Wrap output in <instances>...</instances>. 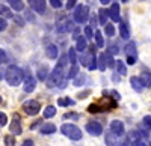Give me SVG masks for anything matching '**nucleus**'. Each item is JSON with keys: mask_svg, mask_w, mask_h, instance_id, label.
<instances>
[{"mask_svg": "<svg viewBox=\"0 0 151 146\" xmlns=\"http://www.w3.org/2000/svg\"><path fill=\"white\" fill-rule=\"evenodd\" d=\"M106 146H118V140H116V136L113 132H107L106 134Z\"/></svg>", "mask_w": 151, "mask_h": 146, "instance_id": "21", "label": "nucleus"}, {"mask_svg": "<svg viewBox=\"0 0 151 146\" xmlns=\"http://www.w3.org/2000/svg\"><path fill=\"white\" fill-rule=\"evenodd\" d=\"M97 63H98V60H97V57H95V48L92 47V48H91V53L83 59V65L89 69V71H94L95 68H98Z\"/></svg>", "mask_w": 151, "mask_h": 146, "instance_id": "6", "label": "nucleus"}, {"mask_svg": "<svg viewBox=\"0 0 151 146\" xmlns=\"http://www.w3.org/2000/svg\"><path fill=\"white\" fill-rule=\"evenodd\" d=\"M45 54H47L48 59H56V57L59 56V48H58V45H55V44L47 45V48H45Z\"/></svg>", "mask_w": 151, "mask_h": 146, "instance_id": "14", "label": "nucleus"}, {"mask_svg": "<svg viewBox=\"0 0 151 146\" xmlns=\"http://www.w3.org/2000/svg\"><path fill=\"white\" fill-rule=\"evenodd\" d=\"M58 104L62 105V107H65V105H74L76 103L73 100H70V98H60V100H58Z\"/></svg>", "mask_w": 151, "mask_h": 146, "instance_id": "32", "label": "nucleus"}, {"mask_svg": "<svg viewBox=\"0 0 151 146\" xmlns=\"http://www.w3.org/2000/svg\"><path fill=\"white\" fill-rule=\"evenodd\" d=\"M86 39L83 38V36H80V38H77V45H76V50L77 51H85V48H86Z\"/></svg>", "mask_w": 151, "mask_h": 146, "instance_id": "30", "label": "nucleus"}, {"mask_svg": "<svg viewBox=\"0 0 151 146\" xmlns=\"http://www.w3.org/2000/svg\"><path fill=\"white\" fill-rule=\"evenodd\" d=\"M68 24H70L68 18H67L65 15H60L59 20H56V32H58V33H65V32H68Z\"/></svg>", "mask_w": 151, "mask_h": 146, "instance_id": "9", "label": "nucleus"}, {"mask_svg": "<svg viewBox=\"0 0 151 146\" xmlns=\"http://www.w3.org/2000/svg\"><path fill=\"white\" fill-rule=\"evenodd\" d=\"M35 88H36V80H35L32 75L26 77V80H24V84H23V90L26 92V93H30V92L35 90Z\"/></svg>", "mask_w": 151, "mask_h": 146, "instance_id": "12", "label": "nucleus"}, {"mask_svg": "<svg viewBox=\"0 0 151 146\" xmlns=\"http://www.w3.org/2000/svg\"><path fill=\"white\" fill-rule=\"evenodd\" d=\"M150 146H151V145H150Z\"/></svg>", "mask_w": 151, "mask_h": 146, "instance_id": "58", "label": "nucleus"}, {"mask_svg": "<svg viewBox=\"0 0 151 146\" xmlns=\"http://www.w3.org/2000/svg\"><path fill=\"white\" fill-rule=\"evenodd\" d=\"M9 131H11L14 136L21 134L23 128H21V119H20V115H18V113H15L14 116H12V122H11V125H9Z\"/></svg>", "mask_w": 151, "mask_h": 146, "instance_id": "8", "label": "nucleus"}, {"mask_svg": "<svg viewBox=\"0 0 151 146\" xmlns=\"http://www.w3.org/2000/svg\"><path fill=\"white\" fill-rule=\"evenodd\" d=\"M95 44H97L98 48H103L104 47V39H103V35H101V32H100V30L95 32Z\"/></svg>", "mask_w": 151, "mask_h": 146, "instance_id": "29", "label": "nucleus"}, {"mask_svg": "<svg viewBox=\"0 0 151 146\" xmlns=\"http://www.w3.org/2000/svg\"><path fill=\"white\" fill-rule=\"evenodd\" d=\"M115 68L118 71L119 75H125L127 74V68H125V63L122 62V60H118V62H115Z\"/></svg>", "mask_w": 151, "mask_h": 146, "instance_id": "25", "label": "nucleus"}, {"mask_svg": "<svg viewBox=\"0 0 151 146\" xmlns=\"http://www.w3.org/2000/svg\"><path fill=\"white\" fill-rule=\"evenodd\" d=\"M98 17H100V24H101V26H106V21H107V17H109V11L100 9L98 11Z\"/></svg>", "mask_w": 151, "mask_h": 146, "instance_id": "26", "label": "nucleus"}, {"mask_svg": "<svg viewBox=\"0 0 151 146\" xmlns=\"http://www.w3.org/2000/svg\"><path fill=\"white\" fill-rule=\"evenodd\" d=\"M119 146H129V139H122L121 143H119Z\"/></svg>", "mask_w": 151, "mask_h": 146, "instance_id": "48", "label": "nucleus"}, {"mask_svg": "<svg viewBox=\"0 0 151 146\" xmlns=\"http://www.w3.org/2000/svg\"><path fill=\"white\" fill-rule=\"evenodd\" d=\"M55 131H56L55 124H44L41 127V132H42V134H53Z\"/></svg>", "mask_w": 151, "mask_h": 146, "instance_id": "24", "label": "nucleus"}, {"mask_svg": "<svg viewBox=\"0 0 151 146\" xmlns=\"http://www.w3.org/2000/svg\"><path fill=\"white\" fill-rule=\"evenodd\" d=\"M64 118H65V119H68V118H77V115H73V113H71V115H65Z\"/></svg>", "mask_w": 151, "mask_h": 146, "instance_id": "53", "label": "nucleus"}, {"mask_svg": "<svg viewBox=\"0 0 151 146\" xmlns=\"http://www.w3.org/2000/svg\"><path fill=\"white\" fill-rule=\"evenodd\" d=\"M73 29H74V24H73V23L70 21V24H68V32H71Z\"/></svg>", "mask_w": 151, "mask_h": 146, "instance_id": "51", "label": "nucleus"}, {"mask_svg": "<svg viewBox=\"0 0 151 146\" xmlns=\"http://www.w3.org/2000/svg\"><path fill=\"white\" fill-rule=\"evenodd\" d=\"M55 115H56V107H53V105H47V107H45V110H44V118L48 119V118H53Z\"/></svg>", "mask_w": 151, "mask_h": 146, "instance_id": "28", "label": "nucleus"}, {"mask_svg": "<svg viewBox=\"0 0 151 146\" xmlns=\"http://www.w3.org/2000/svg\"><path fill=\"white\" fill-rule=\"evenodd\" d=\"M139 78L142 80V83H144L145 88H150V86H151V74H150V72H142Z\"/></svg>", "mask_w": 151, "mask_h": 146, "instance_id": "27", "label": "nucleus"}, {"mask_svg": "<svg viewBox=\"0 0 151 146\" xmlns=\"http://www.w3.org/2000/svg\"><path fill=\"white\" fill-rule=\"evenodd\" d=\"M79 75V65H71V69L68 71L67 78H76Z\"/></svg>", "mask_w": 151, "mask_h": 146, "instance_id": "31", "label": "nucleus"}, {"mask_svg": "<svg viewBox=\"0 0 151 146\" xmlns=\"http://www.w3.org/2000/svg\"><path fill=\"white\" fill-rule=\"evenodd\" d=\"M67 59H68V56H62L58 65H59V66H62V68H64V66H67Z\"/></svg>", "mask_w": 151, "mask_h": 146, "instance_id": "44", "label": "nucleus"}, {"mask_svg": "<svg viewBox=\"0 0 151 146\" xmlns=\"http://www.w3.org/2000/svg\"><path fill=\"white\" fill-rule=\"evenodd\" d=\"M30 8L33 11H36L38 14H44L45 11V0H27Z\"/></svg>", "mask_w": 151, "mask_h": 146, "instance_id": "11", "label": "nucleus"}, {"mask_svg": "<svg viewBox=\"0 0 151 146\" xmlns=\"http://www.w3.org/2000/svg\"><path fill=\"white\" fill-rule=\"evenodd\" d=\"M15 21H17V24H24V21H23V18H20V17H15Z\"/></svg>", "mask_w": 151, "mask_h": 146, "instance_id": "49", "label": "nucleus"}, {"mask_svg": "<svg viewBox=\"0 0 151 146\" xmlns=\"http://www.w3.org/2000/svg\"><path fill=\"white\" fill-rule=\"evenodd\" d=\"M76 6V0H67V9H73Z\"/></svg>", "mask_w": 151, "mask_h": 146, "instance_id": "45", "label": "nucleus"}, {"mask_svg": "<svg viewBox=\"0 0 151 146\" xmlns=\"http://www.w3.org/2000/svg\"><path fill=\"white\" fill-rule=\"evenodd\" d=\"M77 35H79V29H76V30H74V33H73V36H74V39H77Z\"/></svg>", "mask_w": 151, "mask_h": 146, "instance_id": "50", "label": "nucleus"}, {"mask_svg": "<svg viewBox=\"0 0 151 146\" xmlns=\"http://www.w3.org/2000/svg\"><path fill=\"white\" fill-rule=\"evenodd\" d=\"M50 5H52L55 9H59L62 6V2H60V0H50Z\"/></svg>", "mask_w": 151, "mask_h": 146, "instance_id": "42", "label": "nucleus"}, {"mask_svg": "<svg viewBox=\"0 0 151 146\" xmlns=\"http://www.w3.org/2000/svg\"><path fill=\"white\" fill-rule=\"evenodd\" d=\"M64 68L56 65V68L52 71V74L47 78V86L48 88H64L65 86V80H64Z\"/></svg>", "mask_w": 151, "mask_h": 146, "instance_id": "2", "label": "nucleus"}, {"mask_svg": "<svg viewBox=\"0 0 151 146\" xmlns=\"http://www.w3.org/2000/svg\"><path fill=\"white\" fill-rule=\"evenodd\" d=\"M100 3H101V5H107V3H110V0H100Z\"/></svg>", "mask_w": 151, "mask_h": 146, "instance_id": "54", "label": "nucleus"}, {"mask_svg": "<svg viewBox=\"0 0 151 146\" xmlns=\"http://www.w3.org/2000/svg\"><path fill=\"white\" fill-rule=\"evenodd\" d=\"M40 108H41L40 103L35 101V100H29V101H26L23 104V110L26 112L27 115H30V116H35V115L40 113Z\"/></svg>", "mask_w": 151, "mask_h": 146, "instance_id": "5", "label": "nucleus"}, {"mask_svg": "<svg viewBox=\"0 0 151 146\" xmlns=\"http://www.w3.org/2000/svg\"><path fill=\"white\" fill-rule=\"evenodd\" d=\"M5 145H6V146H14V145H15L14 136H9V134H8V136L5 137Z\"/></svg>", "mask_w": 151, "mask_h": 146, "instance_id": "36", "label": "nucleus"}, {"mask_svg": "<svg viewBox=\"0 0 151 146\" xmlns=\"http://www.w3.org/2000/svg\"><path fill=\"white\" fill-rule=\"evenodd\" d=\"M21 146H33V142L32 140H24Z\"/></svg>", "mask_w": 151, "mask_h": 146, "instance_id": "47", "label": "nucleus"}, {"mask_svg": "<svg viewBox=\"0 0 151 146\" xmlns=\"http://www.w3.org/2000/svg\"><path fill=\"white\" fill-rule=\"evenodd\" d=\"M86 131L89 132L91 136H100L103 132V127L98 122H88L86 124Z\"/></svg>", "mask_w": 151, "mask_h": 146, "instance_id": "10", "label": "nucleus"}, {"mask_svg": "<svg viewBox=\"0 0 151 146\" xmlns=\"http://www.w3.org/2000/svg\"><path fill=\"white\" fill-rule=\"evenodd\" d=\"M36 75H38V80H41V81H45L47 78H48V68L45 66V65H42V66H40V69L36 71Z\"/></svg>", "mask_w": 151, "mask_h": 146, "instance_id": "17", "label": "nucleus"}, {"mask_svg": "<svg viewBox=\"0 0 151 146\" xmlns=\"http://www.w3.org/2000/svg\"><path fill=\"white\" fill-rule=\"evenodd\" d=\"M113 65H115V62H113L110 53H104V54L100 56V59H98V69L100 71H104L106 68L113 66Z\"/></svg>", "mask_w": 151, "mask_h": 146, "instance_id": "7", "label": "nucleus"}, {"mask_svg": "<svg viewBox=\"0 0 151 146\" xmlns=\"http://www.w3.org/2000/svg\"><path fill=\"white\" fill-rule=\"evenodd\" d=\"M110 131L115 136H122L124 134V124L121 122V120H113V122L110 124Z\"/></svg>", "mask_w": 151, "mask_h": 146, "instance_id": "13", "label": "nucleus"}, {"mask_svg": "<svg viewBox=\"0 0 151 146\" xmlns=\"http://www.w3.org/2000/svg\"><path fill=\"white\" fill-rule=\"evenodd\" d=\"M109 17L113 21H119V5L118 3H113L109 9Z\"/></svg>", "mask_w": 151, "mask_h": 146, "instance_id": "15", "label": "nucleus"}, {"mask_svg": "<svg viewBox=\"0 0 151 146\" xmlns=\"http://www.w3.org/2000/svg\"><path fill=\"white\" fill-rule=\"evenodd\" d=\"M85 36H86V38H92V36H94L92 26H86V27H85Z\"/></svg>", "mask_w": 151, "mask_h": 146, "instance_id": "37", "label": "nucleus"}, {"mask_svg": "<svg viewBox=\"0 0 151 146\" xmlns=\"http://www.w3.org/2000/svg\"><path fill=\"white\" fill-rule=\"evenodd\" d=\"M107 51H109L110 54H118V53H119V47H116V45H110Z\"/></svg>", "mask_w": 151, "mask_h": 146, "instance_id": "41", "label": "nucleus"}, {"mask_svg": "<svg viewBox=\"0 0 151 146\" xmlns=\"http://www.w3.org/2000/svg\"><path fill=\"white\" fill-rule=\"evenodd\" d=\"M124 51L127 53V57H136V44L134 42H127Z\"/></svg>", "mask_w": 151, "mask_h": 146, "instance_id": "18", "label": "nucleus"}, {"mask_svg": "<svg viewBox=\"0 0 151 146\" xmlns=\"http://www.w3.org/2000/svg\"><path fill=\"white\" fill-rule=\"evenodd\" d=\"M0 17H3V18H12V17H14V14H12V11L8 6L0 3Z\"/></svg>", "mask_w": 151, "mask_h": 146, "instance_id": "22", "label": "nucleus"}, {"mask_svg": "<svg viewBox=\"0 0 151 146\" xmlns=\"http://www.w3.org/2000/svg\"><path fill=\"white\" fill-rule=\"evenodd\" d=\"M6 2L9 3V6L14 9V11H23V9H24L23 0H6Z\"/></svg>", "mask_w": 151, "mask_h": 146, "instance_id": "20", "label": "nucleus"}, {"mask_svg": "<svg viewBox=\"0 0 151 146\" xmlns=\"http://www.w3.org/2000/svg\"><path fill=\"white\" fill-rule=\"evenodd\" d=\"M144 125L151 131V115H148V116H145V118H144Z\"/></svg>", "mask_w": 151, "mask_h": 146, "instance_id": "39", "label": "nucleus"}, {"mask_svg": "<svg viewBox=\"0 0 151 146\" xmlns=\"http://www.w3.org/2000/svg\"><path fill=\"white\" fill-rule=\"evenodd\" d=\"M60 131H62V134L67 136L71 140H80L82 139V130L74 124H64L60 127Z\"/></svg>", "mask_w": 151, "mask_h": 146, "instance_id": "3", "label": "nucleus"}, {"mask_svg": "<svg viewBox=\"0 0 151 146\" xmlns=\"http://www.w3.org/2000/svg\"><path fill=\"white\" fill-rule=\"evenodd\" d=\"M3 78V75H2V72H0V80H2Z\"/></svg>", "mask_w": 151, "mask_h": 146, "instance_id": "56", "label": "nucleus"}, {"mask_svg": "<svg viewBox=\"0 0 151 146\" xmlns=\"http://www.w3.org/2000/svg\"><path fill=\"white\" fill-rule=\"evenodd\" d=\"M119 33H121V38L122 39H129L130 38V32H129V26L125 23L119 24Z\"/></svg>", "mask_w": 151, "mask_h": 146, "instance_id": "23", "label": "nucleus"}, {"mask_svg": "<svg viewBox=\"0 0 151 146\" xmlns=\"http://www.w3.org/2000/svg\"><path fill=\"white\" fill-rule=\"evenodd\" d=\"M130 84L133 86V89H134L136 92H142V89L145 88L144 83H142V80H141L139 77H132V78H130Z\"/></svg>", "mask_w": 151, "mask_h": 146, "instance_id": "16", "label": "nucleus"}, {"mask_svg": "<svg viewBox=\"0 0 151 146\" xmlns=\"http://www.w3.org/2000/svg\"><path fill=\"white\" fill-rule=\"evenodd\" d=\"M6 27H8V23H6V20H5L3 17H0V32L6 30Z\"/></svg>", "mask_w": 151, "mask_h": 146, "instance_id": "40", "label": "nucleus"}, {"mask_svg": "<svg viewBox=\"0 0 151 146\" xmlns=\"http://www.w3.org/2000/svg\"><path fill=\"white\" fill-rule=\"evenodd\" d=\"M0 103H2V96H0Z\"/></svg>", "mask_w": 151, "mask_h": 146, "instance_id": "57", "label": "nucleus"}, {"mask_svg": "<svg viewBox=\"0 0 151 146\" xmlns=\"http://www.w3.org/2000/svg\"><path fill=\"white\" fill-rule=\"evenodd\" d=\"M85 80H86L85 75H83V74H79L77 77L74 78V86H82V84L85 83Z\"/></svg>", "mask_w": 151, "mask_h": 146, "instance_id": "34", "label": "nucleus"}, {"mask_svg": "<svg viewBox=\"0 0 151 146\" xmlns=\"http://www.w3.org/2000/svg\"><path fill=\"white\" fill-rule=\"evenodd\" d=\"M104 30H106V35L107 36H113V35H115V27H113L112 24H106Z\"/></svg>", "mask_w": 151, "mask_h": 146, "instance_id": "35", "label": "nucleus"}, {"mask_svg": "<svg viewBox=\"0 0 151 146\" xmlns=\"http://www.w3.org/2000/svg\"><path fill=\"white\" fill-rule=\"evenodd\" d=\"M134 62H136V57H127V63L129 65H134Z\"/></svg>", "mask_w": 151, "mask_h": 146, "instance_id": "46", "label": "nucleus"}, {"mask_svg": "<svg viewBox=\"0 0 151 146\" xmlns=\"http://www.w3.org/2000/svg\"><path fill=\"white\" fill-rule=\"evenodd\" d=\"M6 124H8V116L0 112V127H5Z\"/></svg>", "mask_w": 151, "mask_h": 146, "instance_id": "38", "label": "nucleus"}, {"mask_svg": "<svg viewBox=\"0 0 151 146\" xmlns=\"http://www.w3.org/2000/svg\"><path fill=\"white\" fill-rule=\"evenodd\" d=\"M91 23H92V27H95V18H94V17L91 18Z\"/></svg>", "mask_w": 151, "mask_h": 146, "instance_id": "55", "label": "nucleus"}, {"mask_svg": "<svg viewBox=\"0 0 151 146\" xmlns=\"http://www.w3.org/2000/svg\"><path fill=\"white\" fill-rule=\"evenodd\" d=\"M23 77H24L23 69L18 68L17 65H9L6 72H5V78H6L8 84H11V86H18L23 80Z\"/></svg>", "mask_w": 151, "mask_h": 146, "instance_id": "1", "label": "nucleus"}, {"mask_svg": "<svg viewBox=\"0 0 151 146\" xmlns=\"http://www.w3.org/2000/svg\"><path fill=\"white\" fill-rule=\"evenodd\" d=\"M8 60V57H6V53H5V50H0V65L2 63H5Z\"/></svg>", "mask_w": 151, "mask_h": 146, "instance_id": "43", "label": "nucleus"}, {"mask_svg": "<svg viewBox=\"0 0 151 146\" xmlns=\"http://www.w3.org/2000/svg\"><path fill=\"white\" fill-rule=\"evenodd\" d=\"M68 57H70V63L71 65H77V63H76V48H70Z\"/></svg>", "mask_w": 151, "mask_h": 146, "instance_id": "33", "label": "nucleus"}, {"mask_svg": "<svg viewBox=\"0 0 151 146\" xmlns=\"http://www.w3.org/2000/svg\"><path fill=\"white\" fill-rule=\"evenodd\" d=\"M127 139H129V142H130L132 145H136L137 142H141L142 136H141V132H139V131H130Z\"/></svg>", "mask_w": 151, "mask_h": 146, "instance_id": "19", "label": "nucleus"}, {"mask_svg": "<svg viewBox=\"0 0 151 146\" xmlns=\"http://www.w3.org/2000/svg\"><path fill=\"white\" fill-rule=\"evenodd\" d=\"M74 21L77 24H83L88 21V18H89V8H88L86 5H79L77 8L74 9Z\"/></svg>", "mask_w": 151, "mask_h": 146, "instance_id": "4", "label": "nucleus"}, {"mask_svg": "<svg viewBox=\"0 0 151 146\" xmlns=\"http://www.w3.org/2000/svg\"><path fill=\"white\" fill-rule=\"evenodd\" d=\"M133 146H147V145H145V143L141 140V142H137V143H136V145H133Z\"/></svg>", "mask_w": 151, "mask_h": 146, "instance_id": "52", "label": "nucleus"}]
</instances>
